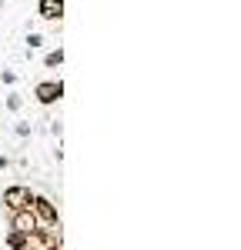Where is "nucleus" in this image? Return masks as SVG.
<instances>
[{
    "instance_id": "f257e3e1",
    "label": "nucleus",
    "mask_w": 241,
    "mask_h": 250,
    "mask_svg": "<svg viewBox=\"0 0 241 250\" xmlns=\"http://www.w3.org/2000/svg\"><path fill=\"white\" fill-rule=\"evenodd\" d=\"M30 210H34V217H37V224H44V227H60L57 207H54L47 197H34V200H30Z\"/></svg>"
},
{
    "instance_id": "f03ea898",
    "label": "nucleus",
    "mask_w": 241,
    "mask_h": 250,
    "mask_svg": "<svg viewBox=\"0 0 241 250\" xmlns=\"http://www.w3.org/2000/svg\"><path fill=\"white\" fill-rule=\"evenodd\" d=\"M30 200H34V193L27 190V187H7V190H3V207H7L10 213L27 210V207H30Z\"/></svg>"
},
{
    "instance_id": "7ed1b4c3",
    "label": "nucleus",
    "mask_w": 241,
    "mask_h": 250,
    "mask_svg": "<svg viewBox=\"0 0 241 250\" xmlns=\"http://www.w3.org/2000/svg\"><path fill=\"white\" fill-rule=\"evenodd\" d=\"M30 244L37 250H54L60 247V227H37L30 233Z\"/></svg>"
},
{
    "instance_id": "20e7f679",
    "label": "nucleus",
    "mask_w": 241,
    "mask_h": 250,
    "mask_svg": "<svg viewBox=\"0 0 241 250\" xmlns=\"http://www.w3.org/2000/svg\"><path fill=\"white\" fill-rule=\"evenodd\" d=\"M10 227L17 233H24V237H30V233L37 230L40 224H37V217H34V210L27 207V210H17V213H10Z\"/></svg>"
},
{
    "instance_id": "39448f33",
    "label": "nucleus",
    "mask_w": 241,
    "mask_h": 250,
    "mask_svg": "<svg viewBox=\"0 0 241 250\" xmlns=\"http://www.w3.org/2000/svg\"><path fill=\"white\" fill-rule=\"evenodd\" d=\"M37 100L40 104H54V100H60V94H64V83L60 80H44V83H37Z\"/></svg>"
},
{
    "instance_id": "423d86ee",
    "label": "nucleus",
    "mask_w": 241,
    "mask_h": 250,
    "mask_svg": "<svg viewBox=\"0 0 241 250\" xmlns=\"http://www.w3.org/2000/svg\"><path fill=\"white\" fill-rule=\"evenodd\" d=\"M40 17L44 20H60L64 17V0H40Z\"/></svg>"
},
{
    "instance_id": "0eeeda50",
    "label": "nucleus",
    "mask_w": 241,
    "mask_h": 250,
    "mask_svg": "<svg viewBox=\"0 0 241 250\" xmlns=\"http://www.w3.org/2000/svg\"><path fill=\"white\" fill-rule=\"evenodd\" d=\"M7 244H10V250H27V247H30V237H24V233L10 230V237H7Z\"/></svg>"
},
{
    "instance_id": "6e6552de",
    "label": "nucleus",
    "mask_w": 241,
    "mask_h": 250,
    "mask_svg": "<svg viewBox=\"0 0 241 250\" xmlns=\"http://www.w3.org/2000/svg\"><path fill=\"white\" fill-rule=\"evenodd\" d=\"M60 60H64V50H54V54H47V67H57Z\"/></svg>"
}]
</instances>
